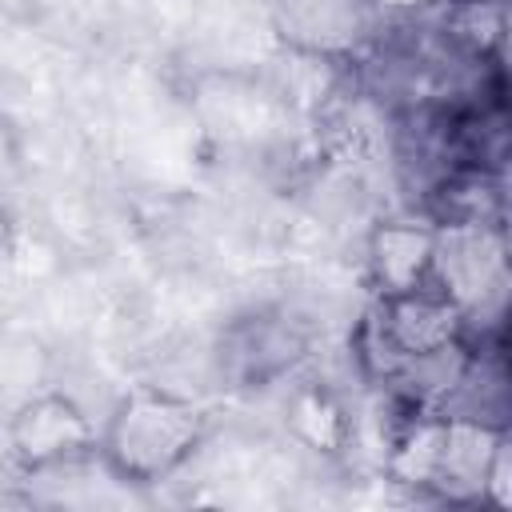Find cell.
Returning <instances> with one entry per match:
<instances>
[{"instance_id": "1", "label": "cell", "mask_w": 512, "mask_h": 512, "mask_svg": "<svg viewBox=\"0 0 512 512\" xmlns=\"http://www.w3.org/2000/svg\"><path fill=\"white\" fill-rule=\"evenodd\" d=\"M196 408L172 400V396H136L120 408L108 432V448L116 464L140 480L168 472L184 460V452L196 440Z\"/></svg>"}, {"instance_id": "3", "label": "cell", "mask_w": 512, "mask_h": 512, "mask_svg": "<svg viewBox=\"0 0 512 512\" xmlns=\"http://www.w3.org/2000/svg\"><path fill=\"white\" fill-rule=\"evenodd\" d=\"M432 240H436V232L416 228V224H388L376 232L372 264H376V276L388 296L424 288L428 268H432Z\"/></svg>"}, {"instance_id": "2", "label": "cell", "mask_w": 512, "mask_h": 512, "mask_svg": "<svg viewBox=\"0 0 512 512\" xmlns=\"http://www.w3.org/2000/svg\"><path fill=\"white\" fill-rule=\"evenodd\" d=\"M460 312L484 308L504 292V232L500 224H444L432 240L428 268Z\"/></svg>"}, {"instance_id": "4", "label": "cell", "mask_w": 512, "mask_h": 512, "mask_svg": "<svg viewBox=\"0 0 512 512\" xmlns=\"http://www.w3.org/2000/svg\"><path fill=\"white\" fill-rule=\"evenodd\" d=\"M84 436H88V428H84L80 412L64 400H40L16 424V444L32 464H44V460L72 452Z\"/></svg>"}, {"instance_id": "5", "label": "cell", "mask_w": 512, "mask_h": 512, "mask_svg": "<svg viewBox=\"0 0 512 512\" xmlns=\"http://www.w3.org/2000/svg\"><path fill=\"white\" fill-rule=\"evenodd\" d=\"M356 4L360 0H288L292 36L308 48H336L356 36Z\"/></svg>"}, {"instance_id": "6", "label": "cell", "mask_w": 512, "mask_h": 512, "mask_svg": "<svg viewBox=\"0 0 512 512\" xmlns=\"http://www.w3.org/2000/svg\"><path fill=\"white\" fill-rule=\"evenodd\" d=\"M372 4H384V8H416V4H428V0H372Z\"/></svg>"}]
</instances>
